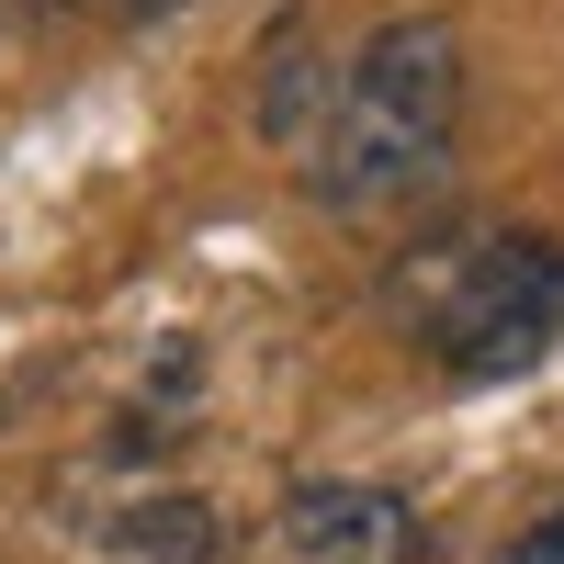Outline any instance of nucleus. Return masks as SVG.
Instances as JSON below:
<instances>
[{
  "label": "nucleus",
  "mask_w": 564,
  "mask_h": 564,
  "mask_svg": "<svg viewBox=\"0 0 564 564\" xmlns=\"http://www.w3.org/2000/svg\"><path fill=\"white\" fill-rule=\"evenodd\" d=\"M452 135H463V34L441 12H406L384 34H361V57L327 79V113L305 135V181L327 215H384L441 181Z\"/></svg>",
  "instance_id": "1"
},
{
  "label": "nucleus",
  "mask_w": 564,
  "mask_h": 564,
  "mask_svg": "<svg viewBox=\"0 0 564 564\" xmlns=\"http://www.w3.org/2000/svg\"><path fill=\"white\" fill-rule=\"evenodd\" d=\"M384 305L441 372L508 384L542 350H564V238H531V226H430L384 271Z\"/></svg>",
  "instance_id": "2"
},
{
  "label": "nucleus",
  "mask_w": 564,
  "mask_h": 564,
  "mask_svg": "<svg viewBox=\"0 0 564 564\" xmlns=\"http://www.w3.org/2000/svg\"><path fill=\"white\" fill-rule=\"evenodd\" d=\"M282 542L305 564H417V508L395 486H350V475H305L282 497Z\"/></svg>",
  "instance_id": "3"
},
{
  "label": "nucleus",
  "mask_w": 564,
  "mask_h": 564,
  "mask_svg": "<svg viewBox=\"0 0 564 564\" xmlns=\"http://www.w3.org/2000/svg\"><path fill=\"white\" fill-rule=\"evenodd\" d=\"M135 564H215V520H204V508L193 497H148V508H135V520L113 531Z\"/></svg>",
  "instance_id": "4"
},
{
  "label": "nucleus",
  "mask_w": 564,
  "mask_h": 564,
  "mask_svg": "<svg viewBox=\"0 0 564 564\" xmlns=\"http://www.w3.org/2000/svg\"><path fill=\"white\" fill-rule=\"evenodd\" d=\"M486 564H564V508H542L531 531H508V542H497Z\"/></svg>",
  "instance_id": "5"
}]
</instances>
